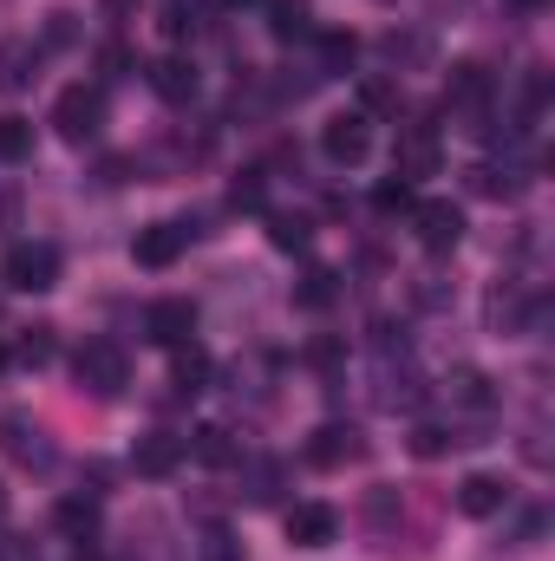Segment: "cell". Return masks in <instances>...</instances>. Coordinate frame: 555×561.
Here are the masks:
<instances>
[{"mask_svg": "<svg viewBox=\"0 0 555 561\" xmlns=\"http://www.w3.org/2000/svg\"><path fill=\"white\" fill-rule=\"evenodd\" d=\"M444 105H451L457 118H471L464 131H490V105H497V72H490V66H477V59H457V66L444 72Z\"/></svg>", "mask_w": 555, "mask_h": 561, "instance_id": "cell-1", "label": "cell"}, {"mask_svg": "<svg viewBox=\"0 0 555 561\" xmlns=\"http://www.w3.org/2000/svg\"><path fill=\"white\" fill-rule=\"evenodd\" d=\"M72 379H79V392H92V399H118V392L132 386V366H125V353H118L112 340H86V346L72 353Z\"/></svg>", "mask_w": 555, "mask_h": 561, "instance_id": "cell-2", "label": "cell"}, {"mask_svg": "<svg viewBox=\"0 0 555 561\" xmlns=\"http://www.w3.org/2000/svg\"><path fill=\"white\" fill-rule=\"evenodd\" d=\"M53 131L66 144H92L105 131V85H66L53 99Z\"/></svg>", "mask_w": 555, "mask_h": 561, "instance_id": "cell-3", "label": "cell"}, {"mask_svg": "<svg viewBox=\"0 0 555 561\" xmlns=\"http://www.w3.org/2000/svg\"><path fill=\"white\" fill-rule=\"evenodd\" d=\"M0 280H7L13 294H46V287L59 280V249H53V242H13L7 262H0Z\"/></svg>", "mask_w": 555, "mask_h": 561, "instance_id": "cell-4", "label": "cell"}, {"mask_svg": "<svg viewBox=\"0 0 555 561\" xmlns=\"http://www.w3.org/2000/svg\"><path fill=\"white\" fill-rule=\"evenodd\" d=\"M438 163H444V138H438V125L431 118H406L399 125V157H393V176H438Z\"/></svg>", "mask_w": 555, "mask_h": 561, "instance_id": "cell-5", "label": "cell"}, {"mask_svg": "<svg viewBox=\"0 0 555 561\" xmlns=\"http://www.w3.org/2000/svg\"><path fill=\"white\" fill-rule=\"evenodd\" d=\"M320 150H327V163H340V170L366 163V157H373V118H366V112L327 118V125H320Z\"/></svg>", "mask_w": 555, "mask_h": 561, "instance_id": "cell-6", "label": "cell"}, {"mask_svg": "<svg viewBox=\"0 0 555 561\" xmlns=\"http://www.w3.org/2000/svg\"><path fill=\"white\" fill-rule=\"evenodd\" d=\"M360 457H366L360 424H320V431L307 437V463H314V470H347V463H360Z\"/></svg>", "mask_w": 555, "mask_h": 561, "instance_id": "cell-7", "label": "cell"}, {"mask_svg": "<svg viewBox=\"0 0 555 561\" xmlns=\"http://www.w3.org/2000/svg\"><path fill=\"white\" fill-rule=\"evenodd\" d=\"M412 229L431 255H451L464 242V209L457 203H412Z\"/></svg>", "mask_w": 555, "mask_h": 561, "instance_id": "cell-8", "label": "cell"}, {"mask_svg": "<svg viewBox=\"0 0 555 561\" xmlns=\"http://www.w3.org/2000/svg\"><path fill=\"white\" fill-rule=\"evenodd\" d=\"M144 333H150L157 346H183V340H196V307H190L183 294H163V300L144 307Z\"/></svg>", "mask_w": 555, "mask_h": 561, "instance_id": "cell-9", "label": "cell"}, {"mask_svg": "<svg viewBox=\"0 0 555 561\" xmlns=\"http://www.w3.org/2000/svg\"><path fill=\"white\" fill-rule=\"evenodd\" d=\"M138 72L150 79V92H157L163 105H190V99H196V66H190L183 53H163V59L138 66Z\"/></svg>", "mask_w": 555, "mask_h": 561, "instance_id": "cell-10", "label": "cell"}, {"mask_svg": "<svg viewBox=\"0 0 555 561\" xmlns=\"http://www.w3.org/2000/svg\"><path fill=\"white\" fill-rule=\"evenodd\" d=\"M457 510H464L471 523H490V516H503V510H510V483H503V477H490V470H477V477H464V483H457Z\"/></svg>", "mask_w": 555, "mask_h": 561, "instance_id": "cell-11", "label": "cell"}, {"mask_svg": "<svg viewBox=\"0 0 555 561\" xmlns=\"http://www.w3.org/2000/svg\"><path fill=\"white\" fill-rule=\"evenodd\" d=\"M333 536H340V516L327 503H294L287 510V542L294 549H327Z\"/></svg>", "mask_w": 555, "mask_h": 561, "instance_id": "cell-12", "label": "cell"}, {"mask_svg": "<svg viewBox=\"0 0 555 561\" xmlns=\"http://www.w3.org/2000/svg\"><path fill=\"white\" fill-rule=\"evenodd\" d=\"M183 242H190L183 222H150V229H138V242H132V262L138 268H170L183 255Z\"/></svg>", "mask_w": 555, "mask_h": 561, "instance_id": "cell-13", "label": "cell"}, {"mask_svg": "<svg viewBox=\"0 0 555 561\" xmlns=\"http://www.w3.org/2000/svg\"><path fill=\"white\" fill-rule=\"evenodd\" d=\"M190 457V444L177 437V431H144L138 450H132V463H138V477H177V463Z\"/></svg>", "mask_w": 555, "mask_h": 561, "instance_id": "cell-14", "label": "cell"}, {"mask_svg": "<svg viewBox=\"0 0 555 561\" xmlns=\"http://www.w3.org/2000/svg\"><path fill=\"white\" fill-rule=\"evenodd\" d=\"M444 392H451V405H464V412H490V405H497V386H490L477 366H457V373L444 379Z\"/></svg>", "mask_w": 555, "mask_h": 561, "instance_id": "cell-15", "label": "cell"}, {"mask_svg": "<svg viewBox=\"0 0 555 561\" xmlns=\"http://www.w3.org/2000/svg\"><path fill=\"white\" fill-rule=\"evenodd\" d=\"M183 444H190V450H196V463H209V470H229V463L242 457L229 424H203V431H196V437H183Z\"/></svg>", "mask_w": 555, "mask_h": 561, "instance_id": "cell-16", "label": "cell"}, {"mask_svg": "<svg viewBox=\"0 0 555 561\" xmlns=\"http://www.w3.org/2000/svg\"><path fill=\"white\" fill-rule=\"evenodd\" d=\"M33 72H39V46L33 39H0V85L20 92V85H33Z\"/></svg>", "mask_w": 555, "mask_h": 561, "instance_id": "cell-17", "label": "cell"}, {"mask_svg": "<svg viewBox=\"0 0 555 561\" xmlns=\"http://www.w3.org/2000/svg\"><path fill=\"white\" fill-rule=\"evenodd\" d=\"M0 444H7V450H13L20 463H39V470L53 463V444H46V431H39V424L7 419V424H0Z\"/></svg>", "mask_w": 555, "mask_h": 561, "instance_id": "cell-18", "label": "cell"}, {"mask_svg": "<svg viewBox=\"0 0 555 561\" xmlns=\"http://www.w3.org/2000/svg\"><path fill=\"white\" fill-rule=\"evenodd\" d=\"M523 183H530L523 163H477L471 170V190L477 196H523Z\"/></svg>", "mask_w": 555, "mask_h": 561, "instance_id": "cell-19", "label": "cell"}, {"mask_svg": "<svg viewBox=\"0 0 555 561\" xmlns=\"http://www.w3.org/2000/svg\"><path fill=\"white\" fill-rule=\"evenodd\" d=\"M177 359H170V386L177 392H203V379H209V353L196 346V340H183V346H170Z\"/></svg>", "mask_w": 555, "mask_h": 561, "instance_id": "cell-20", "label": "cell"}, {"mask_svg": "<svg viewBox=\"0 0 555 561\" xmlns=\"http://www.w3.org/2000/svg\"><path fill=\"white\" fill-rule=\"evenodd\" d=\"M333 300H340V275H333V268H307V275L294 280V307L320 313V307H333Z\"/></svg>", "mask_w": 555, "mask_h": 561, "instance_id": "cell-21", "label": "cell"}, {"mask_svg": "<svg viewBox=\"0 0 555 561\" xmlns=\"http://www.w3.org/2000/svg\"><path fill=\"white\" fill-rule=\"evenodd\" d=\"M269 33H275V39H307V33H314L307 0H269Z\"/></svg>", "mask_w": 555, "mask_h": 561, "instance_id": "cell-22", "label": "cell"}, {"mask_svg": "<svg viewBox=\"0 0 555 561\" xmlns=\"http://www.w3.org/2000/svg\"><path fill=\"white\" fill-rule=\"evenodd\" d=\"M209 26V0H163V33L170 39H190Z\"/></svg>", "mask_w": 555, "mask_h": 561, "instance_id": "cell-23", "label": "cell"}, {"mask_svg": "<svg viewBox=\"0 0 555 561\" xmlns=\"http://www.w3.org/2000/svg\"><path fill=\"white\" fill-rule=\"evenodd\" d=\"M523 320H530V300H523L517 287H497V294H490V327H497V333H523Z\"/></svg>", "mask_w": 555, "mask_h": 561, "instance_id": "cell-24", "label": "cell"}, {"mask_svg": "<svg viewBox=\"0 0 555 561\" xmlns=\"http://www.w3.org/2000/svg\"><path fill=\"white\" fill-rule=\"evenodd\" d=\"M53 523H59L66 536H92V529H99V503H92V496H59Z\"/></svg>", "mask_w": 555, "mask_h": 561, "instance_id": "cell-25", "label": "cell"}, {"mask_svg": "<svg viewBox=\"0 0 555 561\" xmlns=\"http://www.w3.org/2000/svg\"><path fill=\"white\" fill-rule=\"evenodd\" d=\"M20 157H33V118L7 112L0 118V163H20Z\"/></svg>", "mask_w": 555, "mask_h": 561, "instance_id": "cell-26", "label": "cell"}, {"mask_svg": "<svg viewBox=\"0 0 555 561\" xmlns=\"http://www.w3.org/2000/svg\"><path fill=\"white\" fill-rule=\"evenodd\" d=\"M314 46H320V72H347L353 66V53H360V39L353 33H307Z\"/></svg>", "mask_w": 555, "mask_h": 561, "instance_id": "cell-27", "label": "cell"}, {"mask_svg": "<svg viewBox=\"0 0 555 561\" xmlns=\"http://www.w3.org/2000/svg\"><path fill=\"white\" fill-rule=\"evenodd\" d=\"M269 242L287 249V255H301V249L314 242V222H307V216H269Z\"/></svg>", "mask_w": 555, "mask_h": 561, "instance_id": "cell-28", "label": "cell"}, {"mask_svg": "<svg viewBox=\"0 0 555 561\" xmlns=\"http://www.w3.org/2000/svg\"><path fill=\"white\" fill-rule=\"evenodd\" d=\"M196 561H242V542H236V529L209 523V529L196 536Z\"/></svg>", "mask_w": 555, "mask_h": 561, "instance_id": "cell-29", "label": "cell"}, {"mask_svg": "<svg viewBox=\"0 0 555 561\" xmlns=\"http://www.w3.org/2000/svg\"><path fill=\"white\" fill-rule=\"evenodd\" d=\"M53 353H59L53 327H26V333H20V346H13V359H20V366H46Z\"/></svg>", "mask_w": 555, "mask_h": 561, "instance_id": "cell-30", "label": "cell"}, {"mask_svg": "<svg viewBox=\"0 0 555 561\" xmlns=\"http://www.w3.org/2000/svg\"><path fill=\"white\" fill-rule=\"evenodd\" d=\"M281 496V463L275 457H256L249 463V503H275Z\"/></svg>", "mask_w": 555, "mask_h": 561, "instance_id": "cell-31", "label": "cell"}, {"mask_svg": "<svg viewBox=\"0 0 555 561\" xmlns=\"http://www.w3.org/2000/svg\"><path fill=\"white\" fill-rule=\"evenodd\" d=\"M373 209H380V216H406V209H412V183H406V176H386V183L373 190Z\"/></svg>", "mask_w": 555, "mask_h": 561, "instance_id": "cell-32", "label": "cell"}, {"mask_svg": "<svg viewBox=\"0 0 555 561\" xmlns=\"http://www.w3.org/2000/svg\"><path fill=\"white\" fill-rule=\"evenodd\" d=\"M262 176H269V170H242V176L229 183V209H262Z\"/></svg>", "mask_w": 555, "mask_h": 561, "instance_id": "cell-33", "label": "cell"}, {"mask_svg": "<svg viewBox=\"0 0 555 561\" xmlns=\"http://www.w3.org/2000/svg\"><path fill=\"white\" fill-rule=\"evenodd\" d=\"M451 444H457V437H451L444 424H418V431H412V457H444Z\"/></svg>", "mask_w": 555, "mask_h": 561, "instance_id": "cell-34", "label": "cell"}, {"mask_svg": "<svg viewBox=\"0 0 555 561\" xmlns=\"http://www.w3.org/2000/svg\"><path fill=\"white\" fill-rule=\"evenodd\" d=\"M360 99H366V112H399V85H386V79H366Z\"/></svg>", "mask_w": 555, "mask_h": 561, "instance_id": "cell-35", "label": "cell"}, {"mask_svg": "<svg viewBox=\"0 0 555 561\" xmlns=\"http://www.w3.org/2000/svg\"><path fill=\"white\" fill-rule=\"evenodd\" d=\"M386 53H393V59H431V39H424V33H406V39H399V33H393V39H386Z\"/></svg>", "mask_w": 555, "mask_h": 561, "instance_id": "cell-36", "label": "cell"}, {"mask_svg": "<svg viewBox=\"0 0 555 561\" xmlns=\"http://www.w3.org/2000/svg\"><path fill=\"white\" fill-rule=\"evenodd\" d=\"M99 66H105V79H118V72H138V59H132L125 46H105V53H99Z\"/></svg>", "mask_w": 555, "mask_h": 561, "instance_id": "cell-37", "label": "cell"}, {"mask_svg": "<svg viewBox=\"0 0 555 561\" xmlns=\"http://www.w3.org/2000/svg\"><path fill=\"white\" fill-rule=\"evenodd\" d=\"M72 20H79V13H53V26H46V39H53V46H72V33H79Z\"/></svg>", "mask_w": 555, "mask_h": 561, "instance_id": "cell-38", "label": "cell"}, {"mask_svg": "<svg viewBox=\"0 0 555 561\" xmlns=\"http://www.w3.org/2000/svg\"><path fill=\"white\" fill-rule=\"evenodd\" d=\"M307 366H340V340H314L307 346Z\"/></svg>", "mask_w": 555, "mask_h": 561, "instance_id": "cell-39", "label": "cell"}, {"mask_svg": "<svg viewBox=\"0 0 555 561\" xmlns=\"http://www.w3.org/2000/svg\"><path fill=\"white\" fill-rule=\"evenodd\" d=\"M13 222H20V190L0 183V229H13Z\"/></svg>", "mask_w": 555, "mask_h": 561, "instance_id": "cell-40", "label": "cell"}, {"mask_svg": "<svg viewBox=\"0 0 555 561\" xmlns=\"http://www.w3.org/2000/svg\"><path fill=\"white\" fill-rule=\"evenodd\" d=\"M0 561H39V556H33L26 542H7V556H0Z\"/></svg>", "mask_w": 555, "mask_h": 561, "instance_id": "cell-41", "label": "cell"}, {"mask_svg": "<svg viewBox=\"0 0 555 561\" xmlns=\"http://www.w3.org/2000/svg\"><path fill=\"white\" fill-rule=\"evenodd\" d=\"M7 510H13V503H7V483H0V523H7Z\"/></svg>", "mask_w": 555, "mask_h": 561, "instance_id": "cell-42", "label": "cell"}, {"mask_svg": "<svg viewBox=\"0 0 555 561\" xmlns=\"http://www.w3.org/2000/svg\"><path fill=\"white\" fill-rule=\"evenodd\" d=\"M72 561H105V556H92V549H79V556H72Z\"/></svg>", "mask_w": 555, "mask_h": 561, "instance_id": "cell-43", "label": "cell"}, {"mask_svg": "<svg viewBox=\"0 0 555 561\" xmlns=\"http://www.w3.org/2000/svg\"><path fill=\"white\" fill-rule=\"evenodd\" d=\"M223 7H256V0H223Z\"/></svg>", "mask_w": 555, "mask_h": 561, "instance_id": "cell-44", "label": "cell"}, {"mask_svg": "<svg viewBox=\"0 0 555 561\" xmlns=\"http://www.w3.org/2000/svg\"><path fill=\"white\" fill-rule=\"evenodd\" d=\"M517 7H543V0H517Z\"/></svg>", "mask_w": 555, "mask_h": 561, "instance_id": "cell-45", "label": "cell"}, {"mask_svg": "<svg viewBox=\"0 0 555 561\" xmlns=\"http://www.w3.org/2000/svg\"><path fill=\"white\" fill-rule=\"evenodd\" d=\"M0 366H7V346H0Z\"/></svg>", "mask_w": 555, "mask_h": 561, "instance_id": "cell-46", "label": "cell"}]
</instances>
